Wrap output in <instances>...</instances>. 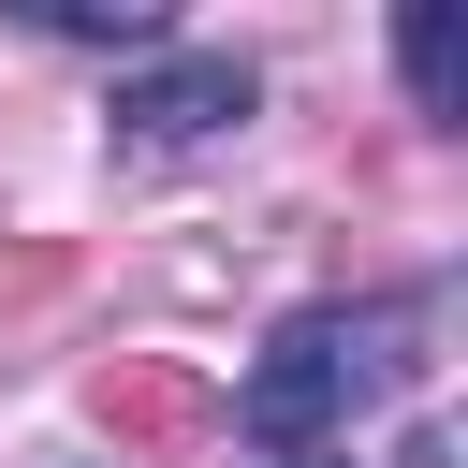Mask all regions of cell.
Listing matches in <instances>:
<instances>
[{"label": "cell", "instance_id": "3", "mask_svg": "<svg viewBox=\"0 0 468 468\" xmlns=\"http://www.w3.org/2000/svg\"><path fill=\"white\" fill-rule=\"evenodd\" d=\"M88 410H102L117 439H146V453H161V439H205V424H219V395H205L190 366H146V351H117V366L88 380Z\"/></svg>", "mask_w": 468, "mask_h": 468}, {"label": "cell", "instance_id": "6", "mask_svg": "<svg viewBox=\"0 0 468 468\" xmlns=\"http://www.w3.org/2000/svg\"><path fill=\"white\" fill-rule=\"evenodd\" d=\"M278 468H322V453H278Z\"/></svg>", "mask_w": 468, "mask_h": 468}, {"label": "cell", "instance_id": "1", "mask_svg": "<svg viewBox=\"0 0 468 468\" xmlns=\"http://www.w3.org/2000/svg\"><path fill=\"white\" fill-rule=\"evenodd\" d=\"M395 366H410V307H307L234 380V424L278 439V453H322V424H351V395H380Z\"/></svg>", "mask_w": 468, "mask_h": 468}, {"label": "cell", "instance_id": "5", "mask_svg": "<svg viewBox=\"0 0 468 468\" xmlns=\"http://www.w3.org/2000/svg\"><path fill=\"white\" fill-rule=\"evenodd\" d=\"M44 29H73V44H161L146 0H44Z\"/></svg>", "mask_w": 468, "mask_h": 468}, {"label": "cell", "instance_id": "2", "mask_svg": "<svg viewBox=\"0 0 468 468\" xmlns=\"http://www.w3.org/2000/svg\"><path fill=\"white\" fill-rule=\"evenodd\" d=\"M249 102H263V88H249V58H219V44H205V58H146V73L117 88V117H132L146 146H205V132H234Z\"/></svg>", "mask_w": 468, "mask_h": 468}, {"label": "cell", "instance_id": "4", "mask_svg": "<svg viewBox=\"0 0 468 468\" xmlns=\"http://www.w3.org/2000/svg\"><path fill=\"white\" fill-rule=\"evenodd\" d=\"M395 58H410V102L424 117H468V29L424 0V15H395Z\"/></svg>", "mask_w": 468, "mask_h": 468}]
</instances>
